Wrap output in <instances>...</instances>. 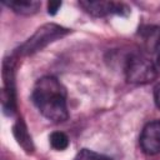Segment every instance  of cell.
I'll return each mask as SVG.
<instances>
[{
	"instance_id": "ba28073f",
	"label": "cell",
	"mask_w": 160,
	"mask_h": 160,
	"mask_svg": "<svg viewBox=\"0 0 160 160\" xmlns=\"http://www.w3.org/2000/svg\"><path fill=\"white\" fill-rule=\"evenodd\" d=\"M12 131H14V136H15V139L18 140L19 145H20L26 152H32V150H34L32 140H31V136H30V134H29V131H28V128H26L25 122H24L21 119H19V120L15 122V125H14V128H12Z\"/></svg>"
},
{
	"instance_id": "4fadbf2b",
	"label": "cell",
	"mask_w": 160,
	"mask_h": 160,
	"mask_svg": "<svg viewBox=\"0 0 160 160\" xmlns=\"http://www.w3.org/2000/svg\"><path fill=\"white\" fill-rule=\"evenodd\" d=\"M155 66H156V70H158V71H160V52H159V54H158V56H156Z\"/></svg>"
},
{
	"instance_id": "30bf717a",
	"label": "cell",
	"mask_w": 160,
	"mask_h": 160,
	"mask_svg": "<svg viewBox=\"0 0 160 160\" xmlns=\"http://www.w3.org/2000/svg\"><path fill=\"white\" fill-rule=\"evenodd\" d=\"M75 160H114V159L89 149H82L78 152V155L75 156Z\"/></svg>"
},
{
	"instance_id": "7c38bea8",
	"label": "cell",
	"mask_w": 160,
	"mask_h": 160,
	"mask_svg": "<svg viewBox=\"0 0 160 160\" xmlns=\"http://www.w3.org/2000/svg\"><path fill=\"white\" fill-rule=\"evenodd\" d=\"M154 101H155L156 106L160 109V84H158L154 89Z\"/></svg>"
},
{
	"instance_id": "9c48e42d",
	"label": "cell",
	"mask_w": 160,
	"mask_h": 160,
	"mask_svg": "<svg viewBox=\"0 0 160 160\" xmlns=\"http://www.w3.org/2000/svg\"><path fill=\"white\" fill-rule=\"evenodd\" d=\"M50 144L54 149L56 150H65L69 146V138L66 134L61 132V131H55L50 135L49 138Z\"/></svg>"
},
{
	"instance_id": "52a82bcc",
	"label": "cell",
	"mask_w": 160,
	"mask_h": 160,
	"mask_svg": "<svg viewBox=\"0 0 160 160\" xmlns=\"http://www.w3.org/2000/svg\"><path fill=\"white\" fill-rule=\"evenodd\" d=\"M2 4L10 8L16 14H21V15H32L38 12V10L41 6V2L36 0H10V1H2Z\"/></svg>"
},
{
	"instance_id": "8992f818",
	"label": "cell",
	"mask_w": 160,
	"mask_h": 160,
	"mask_svg": "<svg viewBox=\"0 0 160 160\" xmlns=\"http://www.w3.org/2000/svg\"><path fill=\"white\" fill-rule=\"evenodd\" d=\"M140 42L148 52H155L160 45V28L155 25H145L139 29Z\"/></svg>"
},
{
	"instance_id": "277c9868",
	"label": "cell",
	"mask_w": 160,
	"mask_h": 160,
	"mask_svg": "<svg viewBox=\"0 0 160 160\" xmlns=\"http://www.w3.org/2000/svg\"><path fill=\"white\" fill-rule=\"evenodd\" d=\"M79 5L92 16H109V15H128L129 8L122 2L114 1H80Z\"/></svg>"
},
{
	"instance_id": "3957f363",
	"label": "cell",
	"mask_w": 160,
	"mask_h": 160,
	"mask_svg": "<svg viewBox=\"0 0 160 160\" xmlns=\"http://www.w3.org/2000/svg\"><path fill=\"white\" fill-rule=\"evenodd\" d=\"M156 66L146 56L134 54L126 60L125 76L132 84H148L156 78Z\"/></svg>"
},
{
	"instance_id": "8fae6325",
	"label": "cell",
	"mask_w": 160,
	"mask_h": 160,
	"mask_svg": "<svg viewBox=\"0 0 160 160\" xmlns=\"http://www.w3.org/2000/svg\"><path fill=\"white\" fill-rule=\"evenodd\" d=\"M61 6V1H49L48 2V12L50 15H55Z\"/></svg>"
},
{
	"instance_id": "6da1fadb",
	"label": "cell",
	"mask_w": 160,
	"mask_h": 160,
	"mask_svg": "<svg viewBox=\"0 0 160 160\" xmlns=\"http://www.w3.org/2000/svg\"><path fill=\"white\" fill-rule=\"evenodd\" d=\"M32 101L48 120L62 122L69 118L66 90L54 76H44L38 80L32 91Z\"/></svg>"
},
{
	"instance_id": "5b68a950",
	"label": "cell",
	"mask_w": 160,
	"mask_h": 160,
	"mask_svg": "<svg viewBox=\"0 0 160 160\" xmlns=\"http://www.w3.org/2000/svg\"><path fill=\"white\" fill-rule=\"evenodd\" d=\"M140 146L148 155L160 152V120L148 122L140 135Z\"/></svg>"
},
{
	"instance_id": "7a4b0ae2",
	"label": "cell",
	"mask_w": 160,
	"mask_h": 160,
	"mask_svg": "<svg viewBox=\"0 0 160 160\" xmlns=\"http://www.w3.org/2000/svg\"><path fill=\"white\" fill-rule=\"evenodd\" d=\"M69 31H70L69 29H65L56 24H45L41 28H39L36 32L16 50V54L18 55H31L44 49L50 42L58 39H61L62 36L69 34Z\"/></svg>"
}]
</instances>
